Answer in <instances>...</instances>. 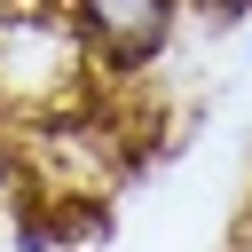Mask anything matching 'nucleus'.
I'll list each match as a JSON object with an SVG mask.
<instances>
[{
  "label": "nucleus",
  "mask_w": 252,
  "mask_h": 252,
  "mask_svg": "<svg viewBox=\"0 0 252 252\" xmlns=\"http://www.w3.org/2000/svg\"><path fill=\"white\" fill-rule=\"evenodd\" d=\"M71 8H79V39L110 71H142L173 32V0H71Z\"/></svg>",
  "instance_id": "obj_1"
},
{
  "label": "nucleus",
  "mask_w": 252,
  "mask_h": 252,
  "mask_svg": "<svg viewBox=\"0 0 252 252\" xmlns=\"http://www.w3.org/2000/svg\"><path fill=\"white\" fill-rule=\"evenodd\" d=\"M213 8H220V16H228V8H252V0H213Z\"/></svg>",
  "instance_id": "obj_2"
}]
</instances>
